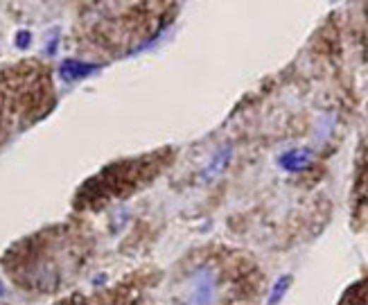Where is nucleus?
<instances>
[{
	"label": "nucleus",
	"mask_w": 368,
	"mask_h": 305,
	"mask_svg": "<svg viewBox=\"0 0 368 305\" xmlns=\"http://www.w3.org/2000/svg\"><path fill=\"white\" fill-rule=\"evenodd\" d=\"M309 163V152H290L283 156V165L287 169H303Z\"/></svg>",
	"instance_id": "nucleus-1"
},
{
	"label": "nucleus",
	"mask_w": 368,
	"mask_h": 305,
	"mask_svg": "<svg viewBox=\"0 0 368 305\" xmlns=\"http://www.w3.org/2000/svg\"><path fill=\"white\" fill-rule=\"evenodd\" d=\"M290 276H285V278H280L278 282H275V287H273V292H271V297H269V305H275L280 299H283V294L287 292V285H290Z\"/></svg>",
	"instance_id": "nucleus-2"
}]
</instances>
